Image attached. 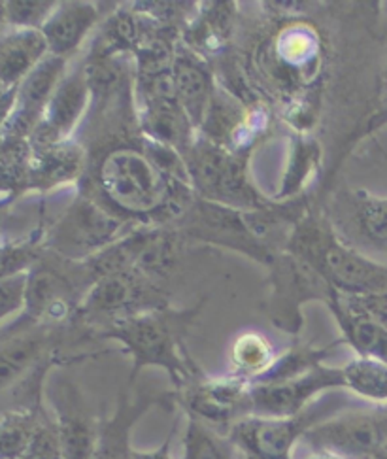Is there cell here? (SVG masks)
Listing matches in <instances>:
<instances>
[{"instance_id":"cell-19","label":"cell","mask_w":387,"mask_h":459,"mask_svg":"<svg viewBox=\"0 0 387 459\" xmlns=\"http://www.w3.org/2000/svg\"><path fill=\"white\" fill-rule=\"evenodd\" d=\"M73 286L64 274L49 267L29 273L25 308L37 320L59 322L70 312Z\"/></svg>"},{"instance_id":"cell-21","label":"cell","mask_w":387,"mask_h":459,"mask_svg":"<svg viewBox=\"0 0 387 459\" xmlns=\"http://www.w3.org/2000/svg\"><path fill=\"white\" fill-rule=\"evenodd\" d=\"M83 167V148L76 143L64 140V143L37 150V161H34L32 178L39 187L51 189L80 178Z\"/></svg>"},{"instance_id":"cell-24","label":"cell","mask_w":387,"mask_h":459,"mask_svg":"<svg viewBox=\"0 0 387 459\" xmlns=\"http://www.w3.org/2000/svg\"><path fill=\"white\" fill-rule=\"evenodd\" d=\"M44 414L15 409L0 414V459H23Z\"/></svg>"},{"instance_id":"cell-31","label":"cell","mask_w":387,"mask_h":459,"mask_svg":"<svg viewBox=\"0 0 387 459\" xmlns=\"http://www.w3.org/2000/svg\"><path fill=\"white\" fill-rule=\"evenodd\" d=\"M174 435H176V426H172V429L167 435V438L157 448H153V450H138V448H134L133 459H174V455H172Z\"/></svg>"},{"instance_id":"cell-32","label":"cell","mask_w":387,"mask_h":459,"mask_svg":"<svg viewBox=\"0 0 387 459\" xmlns=\"http://www.w3.org/2000/svg\"><path fill=\"white\" fill-rule=\"evenodd\" d=\"M303 459H346V457L337 455V454H331V452H312L310 455H306Z\"/></svg>"},{"instance_id":"cell-2","label":"cell","mask_w":387,"mask_h":459,"mask_svg":"<svg viewBox=\"0 0 387 459\" xmlns=\"http://www.w3.org/2000/svg\"><path fill=\"white\" fill-rule=\"evenodd\" d=\"M289 254L318 271L340 295L363 297L387 291V269L349 250L315 220H303L288 240Z\"/></svg>"},{"instance_id":"cell-33","label":"cell","mask_w":387,"mask_h":459,"mask_svg":"<svg viewBox=\"0 0 387 459\" xmlns=\"http://www.w3.org/2000/svg\"><path fill=\"white\" fill-rule=\"evenodd\" d=\"M6 23V6L4 3H0V25Z\"/></svg>"},{"instance_id":"cell-13","label":"cell","mask_w":387,"mask_h":459,"mask_svg":"<svg viewBox=\"0 0 387 459\" xmlns=\"http://www.w3.org/2000/svg\"><path fill=\"white\" fill-rule=\"evenodd\" d=\"M172 399L176 397L167 394H142L133 401L127 394H123L116 412L99 423L97 446L91 459H133L134 446L131 443V431L134 423L150 409Z\"/></svg>"},{"instance_id":"cell-26","label":"cell","mask_w":387,"mask_h":459,"mask_svg":"<svg viewBox=\"0 0 387 459\" xmlns=\"http://www.w3.org/2000/svg\"><path fill=\"white\" fill-rule=\"evenodd\" d=\"M331 354V348H314V346H293L288 350L284 356H278L272 367L265 375L257 378L254 384L259 382H280L289 380L295 377H301L308 370L323 365V359Z\"/></svg>"},{"instance_id":"cell-20","label":"cell","mask_w":387,"mask_h":459,"mask_svg":"<svg viewBox=\"0 0 387 459\" xmlns=\"http://www.w3.org/2000/svg\"><path fill=\"white\" fill-rule=\"evenodd\" d=\"M49 334L44 329L17 333L0 341V394L8 392L44 358Z\"/></svg>"},{"instance_id":"cell-28","label":"cell","mask_w":387,"mask_h":459,"mask_svg":"<svg viewBox=\"0 0 387 459\" xmlns=\"http://www.w3.org/2000/svg\"><path fill=\"white\" fill-rule=\"evenodd\" d=\"M357 220L368 240L378 246H387V199L368 197L359 203Z\"/></svg>"},{"instance_id":"cell-25","label":"cell","mask_w":387,"mask_h":459,"mask_svg":"<svg viewBox=\"0 0 387 459\" xmlns=\"http://www.w3.org/2000/svg\"><path fill=\"white\" fill-rule=\"evenodd\" d=\"M236 446L227 435L187 416L182 459H238Z\"/></svg>"},{"instance_id":"cell-17","label":"cell","mask_w":387,"mask_h":459,"mask_svg":"<svg viewBox=\"0 0 387 459\" xmlns=\"http://www.w3.org/2000/svg\"><path fill=\"white\" fill-rule=\"evenodd\" d=\"M99 12L93 4L64 3L56 8L46 25L40 29L47 42L49 56L68 59L82 46L87 34L97 23Z\"/></svg>"},{"instance_id":"cell-18","label":"cell","mask_w":387,"mask_h":459,"mask_svg":"<svg viewBox=\"0 0 387 459\" xmlns=\"http://www.w3.org/2000/svg\"><path fill=\"white\" fill-rule=\"evenodd\" d=\"M346 344L356 350L359 358H371L387 365V327L371 316H366L349 305L337 293L329 303Z\"/></svg>"},{"instance_id":"cell-10","label":"cell","mask_w":387,"mask_h":459,"mask_svg":"<svg viewBox=\"0 0 387 459\" xmlns=\"http://www.w3.org/2000/svg\"><path fill=\"white\" fill-rule=\"evenodd\" d=\"M274 264V291L272 310H269L271 320L281 331L298 333L303 325V317L298 308L310 299H322L327 305L332 301L334 291L327 280L301 257L286 254L276 257Z\"/></svg>"},{"instance_id":"cell-6","label":"cell","mask_w":387,"mask_h":459,"mask_svg":"<svg viewBox=\"0 0 387 459\" xmlns=\"http://www.w3.org/2000/svg\"><path fill=\"white\" fill-rule=\"evenodd\" d=\"M303 443L314 452H331L346 459H373L387 446V404L337 412L312 428Z\"/></svg>"},{"instance_id":"cell-29","label":"cell","mask_w":387,"mask_h":459,"mask_svg":"<svg viewBox=\"0 0 387 459\" xmlns=\"http://www.w3.org/2000/svg\"><path fill=\"white\" fill-rule=\"evenodd\" d=\"M23 459H64L61 438L51 416H44Z\"/></svg>"},{"instance_id":"cell-16","label":"cell","mask_w":387,"mask_h":459,"mask_svg":"<svg viewBox=\"0 0 387 459\" xmlns=\"http://www.w3.org/2000/svg\"><path fill=\"white\" fill-rule=\"evenodd\" d=\"M49 56L42 30L13 29L0 39V82L17 90Z\"/></svg>"},{"instance_id":"cell-3","label":"cell","mask_w":387,"mask_h":459,"mask_svg":"<svg viewBox=\"0 0 387 459\" xmlns=\"http://www.w3.org/2000/svg\"><path fill=\"white\" fill-rule=\"evenodd\" d=\"M334 397H320L293 418L245 416L235 421L227 437L244 459H295V446L305 435L339 411Z\"/></svg>"},{"instance_id":"cell-1","label":"cell","mask_w":387,"mask_h":459,"mask_svg":"<svg viewBox=\"0 0 387 459\" xmlns=\"http://www.w3.org/2000/svg\"><path fill=\"white\" fill-rule=\"evenodd\" d=\"M201 308L202 303L187 310H172L165 307L134 314L102 327L99 337L119 342L133 358L129 385H133L144 367H159L167 370L174 385L182 390L189 382L201 377L199 368L191 361L184 346L187 331Z\"/></svg>"},{"instance_id":"cell-4","label":"cell","mask_w":387,"mask_h":459,"mask_svg":"<svg viewBox=\"0 0 387 459\" xmlns=\"http://www.w3.org/2000/svg\"><path fill=\"white\" fill-rule=\"evenodd\" d=\"M165 307V291L155 280L134 269H125L95 280L78 308V316L85 324L107 327L123 317Z\"/></svg>"},{"instance_id":"cell-7","label":"cell","mask_w":387,"mask_h":459,"mask_svg":"<svg viewBox=\"0 0 387 459\" xmlns=\"http://www.w3.org/2000/svg\"><path fill=\"white\" fill-rule=\"evenodd\" d=\"M125 220L104 204L80 197L66 208L49 235L51 248L64 257H93L121 240Z\"/></svg>"},{"instance_id":"cell-11","label":"cell","mask_w":387,"mask_h":459,"mask_svg":"<svg viewBox=\"0 0 387 459\" xmlns=\"http://www.w3.org/2000/svg\"><path fill=\"white\" fill-rule=\"evenodd\" d=\"M49 403L64 459H91L100 420L93 416L76 384L66 378L57 380L49 392Z\"/></svg>"},{"instance_id":"cell-5","label":"cell","mask_w":387,"mask_h":459,"mask_svg":"<svg viewBox=\"0 0 387 459\" xmlns=\"http://www.w3.org/2000/svg\"><path fill=\"white\" fill-rule=\"evenodd\" d=\"M182 157L193 180V187L208 203L228 208H267V204H261L255 189L245 182L244 163L223 146L210 143V140L208 143H193Z\"/></svg>"},{"instance_id":"cell-23","label":"cell","mask_w":387,"mask_h":459,"mask_svg":"<svg viewBox=\"0 0 387 459\" xmlns=\"http://www.w3.org/2000/svg\"><path fill=\"white\" fill-rule=\"evenodd\" d=\"M276 358L278 356L274 354L271 341L265 334L255 331H245L238 334L231 346L233 375L252 384L267 373Z\"/></svg>"},{"instance_id":"cell-27","label":"cell","mask_w":387,"mask_h":459,"mask_svg":"<svg viewBox=\"0 0 387 459\" xmlns=\"http://www.w3.org/2000/svg\"><path fill=\"white\" fill-rule=\"evenodd\" d=\"M6 23L13 29H37L40 30L56 12V3H37V0H13L4 3Z\"/></svg>"},{"instance_id":"cell-12","label":"cell","mask_w":387,"mask_h":459,"mask_svg":"<svg viewBox=\"0 0 387 459\" xmlns=\"http://www.w3.org/2000/svg\"><path fill=\"white\" fill-rule=\"evenodd\" d=\"M90 99L91 87L87 82L85 68L78 66V70L66 73L54 97H51L42 121L32 133L37 150L68 140L70 133L74 131L80 117L83 116L87 104H90Z\"/></svg>"},{"instance_id":"cell-30","label":"cell","mask_w":387,"mask_h":459,"mask_svg":"<svg viewBox=\"0 0 387 459\" xmlns=\"http://www.w3.org/2000/svg\"><path fill=\"white\" fill-rule=\"evenodd\" d=\"M29 273L0 276V322L25 308Z\"/></svg>"},{"instance_id":"cell-15","label":"cell","mask_w":387,"mask_h":459,"mask_svg":"<svg viewBox=\"0 0 387 459\" xmlns=\"http://www.w3.org/2000/svg\"><path fill=\"white\" fill-rule=\"evenodd\" d=\"M172 83L178 102L184 106L193 126H201L208 104L214 97L212 76L208 66L195 56V53L180 48L172 57Z\"/></svg>"},{"instance_id":"cell-8","label":"cell","mask_w":387,"mask_h":459,"mask_svg":"<svg viewBox=\"0 0 387 459\" xmlns=\"http://www.w3.org/2000/svg\"><path fill=\"white\" fill-rule=\"evenodd\" d=\"M250 387L252 382L236 375L221 378L199 377L178 390L174 397L180 403L185 416L227 435L235 421L252 416Z\"/></svg>"},{"instance_id":"cell-22","label":"cell","mask_w":387,"mask_h":459,"mask_svg":"<svg viewBox=\"0 0 387 459\" xmlns=\"http://www.w3.org/2000/svg\"><path fill=\"white\" fill-rule=\"evenodd\" d=\"M344 390L373 404H387V365L371 358L349 359L340 367Z\"/></svg>"},{"instance_id":"cell-9","label":"cell","mask_w":387,"mask_h":459,"mask_svg":"<svg viewBox=\"0 0 387 459\" xmlns=\"http://www.w3.org/2000/svg\"><path fill=\"white\" fill-rule=\"evenodd\" d=\"M334 390H344L340 367L320 365L289 380L252 384L250 411L261 418H293Z\"/></svg>"},{"instance_id":"cell-14","label":"cell","mask_w":387,"mask_h":459,"mask_svg":"<svg viewBox=\"0 0 387 459\" xmlns=\"http://www.w3.org/2000/svg\"><path fill=\"white\" fill-rule=\"evenodd\" d=\"M66 59L47 56L17 87L12 121L15 129L34 133L47 104L66 74Z\"/></svg>"}]
</instances>
